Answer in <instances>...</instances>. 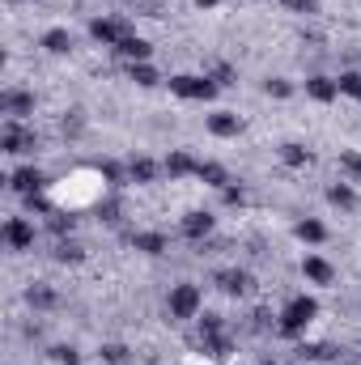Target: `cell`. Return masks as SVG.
<instances>
[{
    "label": "cell",
    "instance_id": "obj_1",
    "mask_svg": "<svg viewBox=\"0 0 361 365\" xmlns=\"http://www.w3.org/2000/svg\"><path fill=\"white\" fill-rule=\"evenodd\" d=\"M319 319V302L310 297V293H298V297H289L285 306H280V314H276V331L285 336V340H298V336H306V327Z\"/></svg>",
    "mask_w": 361,
    "mask_h": 365
},
{
    "label": "cell",
    "instance_id": "obj_2",
    "mask_svg": "<svg viewBox=\"0 0 361 365\" xmlns=\"http://www.w3.org/2000/svg\"><path fill=\"white\" fill-rule=\"evenodd\" d=\"M200 310H204V293H200V284H191V280L171 284V293H166V314H171L175 323H191V319H200Z\"/></svg>",
    "mask_w": 361,
    "mask_h": 365
},
{
    "label": "cell",
    "instance_id": "obj_3",
    "mask_svg": "<svg viewBox=\"0 0 361 365\" xmlns=\"http://www.w3.org/2000/svg\"><path fill=\"white\" fill-rule=\"evenodd\" d=\"M166 86H171V93L183 98V102H213V98L221 93V86H217L208 73H175Z\"/></svg>",
    "mask_w": 361,
    "mask_h": 365
},
{
    "label": "cell",
    "instance_id": "obj_4",
    "mask_svg": "<svg viewBox=\"0 0 361 365\" xmlns=\"http://www.w3.org/2000/svg\"><path fill=\"white\" fill-rule=\"evenodd\" d=\"M0 149L13 153V158H26V153L39 149V132L26 128V119H4V128H0Z\"/></svg>",
    "mask_w": 361,
    "mask_h": 365
},
{
    "label": "cell",
    "instance_id": "obj_5",
    "mask_svg": "<svg viewBox=\"0 0 361 365\" xmlns=\"http://www.w3.org/2000/svg\"><path fill=\"white\" fill-rule=\"evenodd\" d=\"M132 34H136V30H132L128 17H93L90 21V38L102 43V47H111V51H115L123 38H132Z\"/></svg>",
    "mask_w": 361,
    "mask_h": 365
},
{
    "label": "cell",
    "instance_id": "obj_6",
    "mask_svg": "<svg viewBox=\"0 0 361 365\" xmlns=\"http://www.w3.org/2000/svg\"><path fill=\"white\" fill-rule=\"evenodd\" d=\"M213 284H217L225 297H247V293L255 289V276L247 272V268H217V272H213Z\"/></svg>",
    "mask_w": 361,
    "mask_h": 365
},
{
    "label": "cell",
    "instance_id": "obj_7",
    "mask_svg": "<svg viewBox=\"0 0 361 365\" xmlns=\"http://www.w3.org/2000/svg\"><path fill=\"white\" fill-rule=\"evenodd\" d=\"M213 230H217V217L208 208H191V212H183V221H179V234L187 242H204Z\"/></svg>",
    "mask_w": 361,
    "mask_h": 365
},
{
    "label": "cell",
    "instance_id": "obj_8",
    "mask_svg": "<svg viewBox=\"0 0 361 365\" xmlns=\"http://www.w3.org/2000/svg\"><path fill=\"white\" fill-rule=\"evenodd\" d=\"M4 182H9V187L21 195V200H26V195H39V191L47 187V175H43L34 162H26V166H17V170H13V175H9Z\"/></svg>",
    "mask_w": 361,
    "mask_h": 365
},
{
    "label": "cell",
    "instance_id": "obj_9",
    "mask_svg": "<svg viewBox=\"0 0 361 365\" xmlns=\"http://www.w3.org/2000/svg\"><path fill=\"white\" fill-rule=\"evenodd\" d=\"M123 238H128V247L141 251V255H166V251H171V238H166L162 230H128Z\"/></svg>",
    "mask_w": 361,
    "mask_h": 365
},
{
    "label": "cell",
    "instance_id": "obj_10",
    "mask_svg": "<svg viewBox=\"0 0 361 365\" xmlns=\"http://www.w3.org/2000/svg\"><path fill=\"white\" fill-rule=\"evenodd\" d=\"M4 247L9 251H30L34 247V221L30 217H9L4 221Z\"/></svg>",
    "mask_w": 361,
    "mask_h": 365
},
{
    "label": "cell",
    "instance_id": "obj_11",
    "mask_svg": "<svg viewBox=\"0 0 361 365\" xmlns=\"http://www.w3.org/2000/svg\"><path fill=\"white\" fill-rule=\"evenodd\" d=\"M0 115H9V119H26V115H34V93L17 90V86L0 90Z\"/></svg>",
    "mask_w": 361,
    "mask_h": 365
},
{
    "label": "cell",
    "instance_id": "obj_12",
    "mask_svg": "<svg viewBox=\"0 0 361 365\" xmlns=\"http://www.w3.org/2000/svg\"><path fill=\"white\" fill-rule=\"evenodd\" d=\"M39 47H43L47 56H68V51H73V30H68V26H47V30L39 34Z\"/></svg>",
    "mask_w": 361,
    "mask_h": 365
},
{
    "label": "cell",
    "instance_id": "obj_13",
    "mask_svg": "<svg viewBox=\"0 0 361 365\" xmlns=\"http://www.w3.org/2000/svg\"><path fill=\"white\" fill-rule=\"evenodd\" d=\"M243 119L234 115V110H217V115H208V132L217 136V140H234V136H243Z\"/></svg>",
    "mask_w": 361,
    "mask_h": 365
},
{
    "label": "cell",
    "instance_id": "obj_14",
    "mask_svg": "<svg viewBox=\"0 0 361 365\" xmlns=\"http://www.w3.org/2000/svg\"><path fill=\"white\" fill-rule=\"evenodd\" d=\"M302 276H306L310 284H319V289L336 284V268H332L323 255H306V259H302Z\"/></svg>",
    "mask_w": 361,
    "mask_h": 365
},
{
    "label": "cell",
    "instance_id": "obj_15",
    "mask_svg": "<svg viewBox=\"0 0 361 365\" xmlns=\"http://www.w3.org/2000/svg\"><path fill=\"white\" fill-rule=\"evenodd\" d=\"M115 56L128 60V64H145V60H153V43L141 38V34H132V38H123V43L115 47Z\"/></svg>",
    "mask_w": 361,
    "mask_h": 365
},
{
    "label": "cell",
    "instance_id": "obj_16",
    "mask_svg": "<svg viewBox=\"0 0 361 365\" xmlns=\"http://www.w3.org/2000/svg\"><path fill=\"white\" fill-rule=\"evenodd\" d=\"M293 238L306 242V247H323L327 242V225L319 217H302V221H293Z\"/></svg>",
    "mask_w": 361,
    "mask_h": 365
},
{
    "label": "cell",
    "instance_id": "obj_17",
    "mask_svg": "<svg viewBox=\"0 0 361 365\" xmlns=\"http://www.w3.org/2000/svg\"><path fill=\"white\" fill-rule=\"evenodd\" d=\"M158 175H162V166L153 162V158H128V182H136V187H149V182H158Z\"/></svg>",
    "mask_w": 361,
    "mask_h": 365
},
{
    "label": "cell",
    "instance_id": "obj_18",
    "mask_svg": "<svg viewBox=\"0 0 361 365\" xmlns=\"http://www.w3.org/2000/svg\"><path fill=\"white\" fill-rule=\"evenodd\" d=\"M323 195H327V204H332V208H340V212H353V208H357V187H353L349 179L327 182V191H323Z\"/></svg>",
    "mask_w": 361,
    "mask_h": 365
},
{
    "label": "cell",
    "instance_id": "obj_19",
    "mask_svg": "<svg viewBox=\"0 0 361 365\" xmlns=\"http://www.w3.org/2000/svg\"><path fill=\"white\" fill-rule=\"evenodd\" d=\"M276 158H280V166H289V170H306V166L315 162V153H310L306 145H298V140H285V145L276 149Z\"/></svg>",
    "mask_w": 361,
    "mask_h": 365
},
{
    "label": "cell",
    "instance_id": "obj_20",
    "mask_svg": "<svg viewBox=\"0 0 361 365\" xmlns=\"http://www.w3.org/2000/svg\"><path fill=\"white\" fill-rule=\"evenodd\" d=\"M26 306H30V310H56V306H60V293H56L47 280H34V284L26 289Z\"/></svg>",
    "mask_w": 361,
    "mask_h": 365
},
{
    "label": "cell",
    "instance_id": "obj_21",
    "mask_svg": "<svg viewBox=\"0 0 361 365\" xmlns=\"http://www.w3.org/2000/svg\"><path fill=\"white\" fill-rule=\"evenodd\" d=\"M162 170H166L171 179H187V175L195 179V170H200V162H195V158H191L187 149H171V158L162 162Z\"/></svg>",
    "mask_w": 361,
    "mask_h": 365
},
{
    "label": "cell",
    "instance_id": "obj_22",
    "mask_svg": "<svg viewBox=\"0 0 361 365\" xmlns=\"http://www.w3.org/2000/svg\"><path fill=\"white\" fill-rule=\"evenodd\" d=\"M306 98H310V102H336V98H340L336 77H323V73L306 77Z\"/></svg>",
    "mask_w": 361,
    "mask_h": 365
},
{
    "label": "cell",
    "instance_id": "obj_23",
    "mask_svg": "<svg viewBox=\"0 0 361 365\" xmlns=\"http://www.w3.org/2000/svg\"><path fill=\"white\" fill-rule=\"evenodd\" d=\"M200 353L208 357V361H230V353H234V340L221 331V336H200Z\"/></svg>",
    "mask_w": 361,
    "mask_h": 365
},
{
    "label": "cell",
    "instance_id": "obj_24",
    "mask_svg": "<svg viewBox=\"0 0 361 365\" xmlns=\"http://www.w3.org/2000/svg\"><path fill=\"white\" fill-rule=\"evenodd\" d=\"M51 259L56 264H86V247L77 242V238H56V251H51Z\"/></svg>",
    "mask_w": 361,
    "mask_h": 365
},
{
    "label": "cell",
    "instance_id": "obj_25",
    "mask_svg": "<svg viewBox=\"0 0 361 365\" xmlns=\"http://www.w3.org/2000/svg\"><path fill=\"white\" fill-rule=\"evenodd\" d=\"M195 179L204 182V187H217V191L234 182V179H230V170H225L221 162H200V170H195Z\"/></svg>",
    "mask_w": 361,
    "mask_h": 365
},
{
    "label": "cell",
    "instance_id": "obj_26",
    "mask_svg": "<svg viewBox=\"0 0 361 365\" xmlns=\"http://www.w3.org/2000/svg\"><path fill=\"white\" fill-rule=\"evenodd\" d=\"M128 81H136L141 90H153V86H158L162 77H158V68H153V64L145 60V64H128Z\"/></svg>",
    "mask_w": 361,
    "mask_h": 365
},
{
    "label": "cell",
    "instance_id": "obj_27",
    "mask_svg": "<svg viewBox=\"0 0 361 365\" xmlns=\"http://www.w3.org/2000/svg\"><path fill=\"white\" fill-rule=\"evenodd\" d=\"M98 357H102L106 365H132V349L119 344V340H106V344L98 349Z\"/></svg>",
    "mask_w": 361,
    "mask_h": 365
},
{
    "label": "cell",
    "instance_id": "obj_28",
    "mask_svg": "<svg viewBox=\"0 0 361 365\" xmlns=\"http://www.w3.org/2000/svg\"><path fill=\"white\" fill-rule=\"evenodd\" d=\"M98 175L106 179V187H123V182H128V162L119 166V162L106 158V162H98Z\"/></svg>",
    "mask_w": 361,
    "mask_h": 365
},
{
    "label": "cell",
    "instance_id": "obj_29",
    "mask_svg": "<svg viewBox=\"0 0 361 365\" xmlns=\"http://www.w3.org/2000/svg\"><path fill=\"white\" fill-rule=\"evenodd\" d=\"M47 230H51L56 238H73V230H77V217H68V212H60V208H56V212L47 217Z\"/></svg>",
    "mask_w": 361,
    "mask_h": 365
},
{
    "label": "cell",
    "instance_id": "obj_30",
    "mask_svg": "<svg viewBox=\"0 0 361 365\" xmlns=\"http://www.w3.org/2000/svg\"><path fill=\"white\" fill-rule=\"evenodd\" d=\"M340 175L349 182H361V153L357 149H340Z\"/></svg>",
    "mask_w": 361,
    "mask_h": 365
},
{
    "label": "cell",
    "instance_id": "obj_31",
    "mask_svg": "<svg viewBox=\"0 0 361 365\" xmlns=\"http://www.w3.org/2000/svg\"><path fill=\"white\" fill-rule=\"evenodd\" d=\"M336 86H340V98H357L361 102V73L357 68H345V73L336 77Z\"/></svg>",
    "mask_w": 361,
    "mask_h": 365
},
{
    "label": "cell",
    "instance_id": "obj_32",
    "mask_svg": "<svg viewBox=\"0 0 361 365\" xmlns=\"http://www.w3.org/2000/svg\"><path fill=\"white\" fill-rule=\"evenodd\" d=\"M47 361L51 365H81V353H77L73 344H51V349H47Z\"/></svg>",
    "mask_w": 361,
    "mask_h": 365
},
{
    "label": "cell",
    "instance_id": "obj_33",
    "mask_svg": "<svg viewBox=\"0 0 361 365\" xmlns=\"http://www.w3.org/2000/svg\"><path fill=\"white\" fill-rule=\"evenodd\" d=\"M195 323H200V336H221V331H225V319H221V314H213V310H200V319H195Z\"/></svg>",
    "mask_w": 361,
    "mask_h": 365
},
{
    "label": "cell",
    "instance_id": "obj_34",
    "mask_svg": "<svg viewBox=\"0 0 361 365\" xmlns=\"http://www.w3.org/2000/svg\"><path fill=\"white\" fill-rule=\"evenodd\" d=\"M298 357H302V361H332V357H336V349H332V344H302V349H298Z\"/></svg>",
    "mask_w": 361,
    "mask_h": 365
},
{
    "label": "cell",
    "instance_id": "obj_35",
    "mask_svg": "<svg viewBox=\"0 0 361 365\" xmlns=\"http://www.w3.org/2000/svg\"><path fill=\"white\" fill-rule=\"evenodd\" d=\"M264 93L276 98V102H285V98H293V81H285V77H268V81H264Z\"/></svg>",
    "mask_w": 361,
    "mask_h": 365
},
{
    "label": "cell",
    "instance_id": "obj_36",
    "mask_svg": "<svg viewBox=\"0 0 361 365\" xmlns=\"http://www.w3.org/2000/svg\"><path fill=\"white\" fill-rule=\"evenodd\" d=\"M208 77H213V81H217L221 90L238 81V73H234V64H225V60H221V64H213V68H208Z\"/></svg>",
    "mask_w": 361,
    "mask_h": 365
},
{
    "label": "cell",
    "instance_id": "obj_37",
    "mask_svg": "<svg viewBox=\"0 0 361 365\" xmlns=\"http://www.w3.org/2000/svg\"><path fill=\"white\" fill-rule=\"evenodd\" d=\"M221 200H225L230 208H243V204H247V187H243V182H230V187H221Z\"/></svg>",
    "mask_w": 361,
    "mask_h": 365
},
{
    "label": "cell",
    "instance_id": "obj_38",
    "mask_svg": "<svg viewBox=\"0 0 361 365\" xmlns=\"http://www.w3.org/2000/svg\"><path fill=\"white\" fill-rule=\"evenodd\" d=\"M60 128H64V136H81V132H86V115H81V110H68Z\"/></svg>",
    "mask_w": 361,
    "mask_h": 365
},
{
    "label": "cell",
    "instance_id": "obj_39",
    "mask_svg": "<svg viewBox=\"0 0 361 365\" xmlns=\"http://www.w3.org/2000/svg\"><path fill=\"white\" fill-rule=\"evenodd\" d=\"M289 13H302V17H310V13H319V0H280Z\"/></svg>",
    "mask_w": 361,
    "mask_h": 365
},
{
    "label": "cell",
    "instance_id": "obj_40",
    "mask_svg": "<svg viewBox=\"0 0 361 365\" xmlns=\"http://www.w3.org/2000/svg\"><path fill=\"white\" fill-rule=\"evenodd\" d=\"M26 208H30V212H43V217H51V212H56V208L47 204V195H43V191H39V195H26Z\"/></svg>",
    "mask_w": 361,
    "mask_h": 365
},
{
    "label": "cell",
    "instance_id": "obj_41",
    "mask_svg": "<svg viewBox=\"0 0 361 365\" xmlns=\"http://www.w3.org/2000/svg\"><path fill=\"white\" fill-rule=\"evenodd\" d=\"M98 212H102V221H111V225H115V221H119V212H123V208H119V200H115V195H111V200H102V204H98Z\"/></svg>",
    "mask_w": 361,
    "mask_h": 365
},
{
    "label": "cell",
    "instance_id": "obj_42",
    "mask_svg": "<svg viewBox=\"0 0 361 365\" xmlns=\"http://www.w3.org/2000/svg\"><path fill=\"white\" fill-rule=\"evenodd\" d=\"M255 327H260V331H268V327H272V314H268V310H255Z\"/></svg>",
    "mask_w": 361,
    "mask_h": 365
},
{
    "label": "cell",
    "instance_id": "obj_43",
    "mask_svg": "<svg viewBox=\"0 0 361 365\" xmlns=\"http://www.w3.org/2000/svg\"><path fill=\"white\" fill-rule=\"evenodd\" d=\"M221 0H195V9H217Z\"/></svg>",
    "mask_w": 361,
    "mask_h": 365
},
{
    "label": "cell",
    "instance_id": "obj_44",
    "mask_svg": "<svg viewBox=\"0 0 361 365\" xmlns=\"http://www.w3.org/2000/svg\"><path fill=\"white\" fill-rule=\"evenodd\" d=\"M260 365H276V361H272V357H264V361H260Z\"/></svg>",
    "mask_w": 361,
    "mask_h": 365
}]
</instances>
